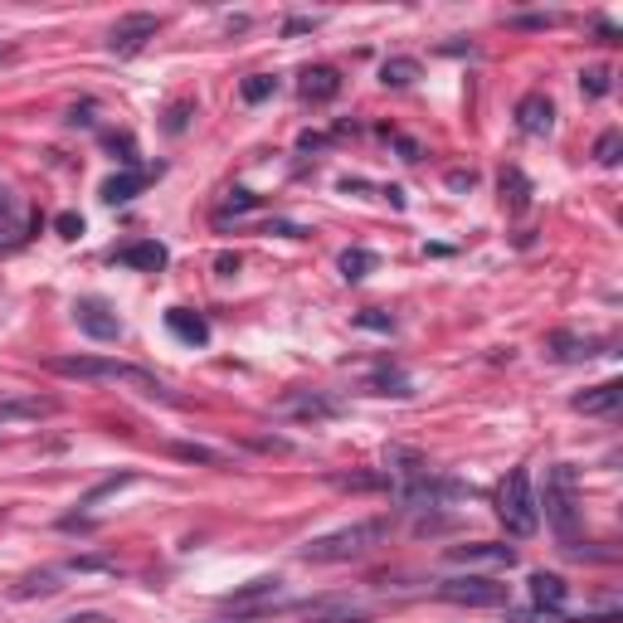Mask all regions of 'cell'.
I'll return each instance as SVG.
<instances>
[{
  "mask_svg": "<svg viewBox=\"0 0 623 623\" xmlns=\"http://www.w3.org/2000/svg\"><path fill=\"white\" fill-rule=\"evenodd\" d=\"M385 482L395 492V502L409 512H424V507H443L453 497H463V487L453 477H439L429 468V458H419L414 448H390V463H385Z\"/></svg>",
  "mask_w": 623,
  "mask_h": 623,
  "instance_id": "6da1fadb",
  "label": "cell"
},
{
  "mask_svg": "<svg viewBox=\"0 0 623 623\" xmlns=\"http://www.w3.org/2000/svg\"><path fill=\"white\" fill-rule=\"evenodd\" d=\"M54 375H69V380H103V385H127L147 400H171V390L142 366H127V361H108V356H54L49 361Z\"/></svg>",
  "mask_w": 623,
  "mask_h": 623,
  "instance_id": "7a4b0ae2",
  "label": "cell"
},
{
  "mask_svg": "<svg viewBox=\"0 0 623 623\" xmlns=\"http://www.w3.org/2000/svg\"><path fill=\"white\" fill-rule=\"evenodd\" d=\"M385 536H390V521H385V516L351 521V526H341V531L312 536V541L302 546V560H307V565H336V560H356V555H366V550L380 546Z\"/></svg>",
  "mask_w": 623,
  "mask_h": 623,
  "instance_id": "3957f363",
  "label": "cell"
},
{
  "mask_svg": "<svg viewBox=\"0 0 623 623\" xmlns=\"http://www.w3.org/2000/svg\"><path fill=\"white\" fill-rule=\"evenodd\" d=\"M536 507H546L550 531L575 550V541H580V482H575L570 463H555L546 473V497H536Z\"/></svg>",
  "mask_w": 623,
  "mask_h": 623,
  "instance_id": "277c9868",
  "label": "cell"
},
{
  "mask_svg": "<svg viewBox=\"0 0 623 623\" xmlns=\"http://www.w3.org/2000/svg\"><path fill=\"white\" fill-rule=\"evenodd\" d=\"M497 516H502V526L512 531L516 541L536 536L541 507H536V487H531V473H526V468H512V473H507L502 492H497Z\"/></svg>",
  "mask_w": 623,
  "mask_h": 623,
  "instance_id": "5b68a950",
  "label": "cell"
},
{
  "mask_svg": "<svg viewBox=\"0 0 623 623\" xmlns=\"http://www.w3.org/2000/svg\"><path fill=\"white\" fill-rule=\"evenodd\" d=\"M439 599L468 604V609H502L507 604V585L482 580V575H458V580H439Z\"/></svg>",
  "mask_w": 623,
  "mask_h": 623,
  "instance_id": "8992f818",
  "label": "cell"
},
{
  "mask_svg": "<svg viewBox=\"0 0 623 623\" xmlns=\"http://www.w3.org/2000/svg\"><path fill=\"white\" fill-rule=\"evenodd\" d=\"M156 35H161V20H156V15H147V10L122 15V20L112 25V35H108V54H117V59H132V54H142Z\"/></svg>",
  "mask_w": 623,
  "mask_h": 623,
  "instance_id": "52a82bcc",
  "label": "cell"
},
{
  "mask_svg": "<svg viewBox=\"0 0 623 623\" xmlns=\"http://www.w3.org/2000/svg\"><path fill=\"white\" fill-rule=\"evenodd\" d=\"M278 594H283V580H278V575H258V580H249V585L234 589V594L224 599V609H234L244 623H254L258 609H268V614H273Z\"/></svg>",
  "mask_w": 623,
  "mask_h": 623,
  "instance_id": "ba28073f",
  "label": "cell"
},
{
  "mask_svg": "<svg viewBox=\"0 0 623 623\" xmlns=\"http://www.w3.org/2000/svg\"><path fill=\"white\" fill-rule=\"evenodd\" d=\"M74 317L93 341H117V336H122V322H117V312H112L103 297H83V302L74 307Z\"/></svg>",
  "mask_w": 623,
  "mask_h": 623,
  "instance_id": "9c48e42d",
  "label": "cell"
},
{
  "mask_svg": "<svg viewBox=\"0 0 623 623\" xmlns=\"http://www.w3.org/2000/svg\"><path fill=\"white\" fill-rule=\"evenodd\" d=\"M453 565H516V546H497V541H473V546H448L443 550Z\"/></svg>",
  "mask_w": 623,
  "mask_h": 623,
  "instance_id": "30bf717a",
  "label": "cell"
},
{
  "mask_svg": "<svg viewBox=\"0 0 623 623\" xmlns=\"http://www.w3.org/2000/svg\"><path fill=\"white\" fill-rule=\"evenodd\" d=\"M516 127H521L526 137H546L550 127H555V108H550L546 93H526V98L516 103Z\"/></svg>",
  "mask_w": 623,
  "mask_h": 623,
  "instance_id": "8fae6325",
  "label": "cell"
},
{
  "mask_svg": "<svg viewBox=\"0 0 623 623\" xmlns=\"http://www.w3.org/2000/svg\"><path fill=\"white\" fill-rule=\"evenodd\" d=\"M288 419H307V424H317V419H331L341 404L327 400V395H317V390H293V395H283V404H278Z\"/></svg>",
  "mask_w": 623,
  "mask_h": 623,
  "instance_id": "7c38bea8",
  "label": "cell"
},
{
  "mask_svg": "<svg viewBox=\"0 0 623 623\" xmlns=\"http://www.w3.org/2000/svg\"><path fill=\"white\" fill-rule=\"evenodd\" d=\"M59 404L49 395H15V400H0V424H20V419H49Z\"/></svg>",
  "mask_w": 623,
  "mask_h": 623,
  "instance_id": "4fadbf2b",
  "label": "cell"
},
{
  "mask_svg": "<svg viewBox=\"0 0 623 623\" xmlns=\"http://www.w3.org/2000/svg\"><path fill=\"white\" fill-rule=\"evenodd\" d=\"M147 181H151L147 166H137V171H117V176H108V181H103V190H98V195H103L108 205H127L132 195H142V190H147Z\"/></svg>",
  "mask_w": 623,
  "mask_h": 623,
  "instance_id": "5bb4252c",
  "label": "cell"
},
{
  "mask_svg": "<svg viewBox=\"0 0 623 623\" xmlns=\"http://www.w3.org/2000/svg\"><path fill=\"white\" fill-rule=\"evenodd\" d=\"M166 327H171V336L185 341V346H205V341H210V322H205L200 312H185V307H171V312H166Z\"/></svg>",
  "mask_w": 623,
  "mask_h": 623,
  "instance_id": "9a60e30c",
  "label": "cell"
},
{
  "mask_svg": "<svg viewBox=\"0 0 623 623\" xmlns=\"http://www.w3.org/2000/svg\"><path fill=\"white\" fill-rule=\"evenodd\" d=\"M570 404H575L580 414H614V409L623 404V385L619 380H604V385H594V390H585V395H575Z\"/></svg>",
  "mask_w": 623,
  "mask_h": 623,
  "instance_id": "2e32d148",
  "label": "cell"
},
{
  "mask_svg": "<svg viewBox=\"0 0 623 623\" xmlns=\"http://www.w3.org/2000/svg\"><path fill=\"white\" fill-rule=\"evenodd\" d=\"M166 249L156 244V239H142V244H127V249H117V263H127V268H142V273H161L166 268Z\"/></svg>",
  "mask_w": 623,
  "mask_h": 623,
  "instance_id": "e0dca14e",
  "label": "cell"
},
{
  "mask_svg": "<svg viewBox=\"0 0 623 623\" xmlns=\"http://www.w3.org/2000/svg\"><path fill=\"white\" fill-rule=\"evenodd\" d=\"M599 346H604V341L570 336V331H555V336H550V356H555V361H589V356H599Z\"/></svg>",
  "mask_w": 623,
  "mask_h": 623,
  "instance_id": "ac0fdd59",
  "label": "cell"
},
{
  "mask_svg": "<svg viewBox=\"0 0 623 623\" xmlns=\"http://www.w3.org/2000/svg\"><path fill=\"white\" fill-rule=\"evenodd\" d=\"M531 599H536V609H565V599H570V585H565L560 575H546V570H536V575H531Z\"/></svg>",
  "mask_w": 623,
  "mask_h": 623,
  "instance_id": "d6986e66",
  "label": "cell"
},
{
  "mask_svg": "<svg viewBox=\"0 0 623 623\" xmlns=\"http://www.w3.org/2000/svg\"><path fill=\"white\" fill-rule=\"evenodd\" d=\"M341 93V74L336 69H307L302 74V98L307 103H331Z\"/></svg>",
  "mask_w": 623,
  "mask_h": 623,
  "instance_id": "ffe728a7",
  "label": "cell"
},
{
  "mask_svg": "<svg viewBox=\"0 0 623 623\" xmlns=\"http://www.w3.org/2000/svg\"><path fill=\"white\" fill-rule=\"evenodd\" d=\"M336 263H341V278H346V283H361L370 268H375V254H370V249H346Z\"/></svg>",
  "mask_w": 623,
  "mask_h": 623,
  "instance_id": "44dd1931",
  "label": "cell"
},
{
  "mask_svg": "<svg viewBox=\"0 0 623 623\" xmlns=\"http://www.w3.org/2000/svg\"><path fill=\"white\" fill-rule=\"evenodd\" d=\"M419 78V59H385V69H380V83H390V88H409Z\"/></svg>",
  "mask_w": 623,
  "mask_h": 623,
  "instance_id": "7402d4cb",
  "label": "cell"
},
{
  "mask_svg": "<svg viewBox=\"0 0 623 623\" xmlns=\"http://www.w3.org/2000/svg\"><path fill=\"white\" fill-rule=\"evenodd\" d=\"M249 210H258V195L254 190H229V200H224L220 210H215V220H229V215H234V220H239V215H249Z\"/></svg>",
  "mask_w": 623,
  "mask_h": 623,
  "instance_id": "603a6c76",
  "label": "cell"
},
{
  "mask_svg": "<svg viewBox=\"0 0 623 623\" xmlns=\"http://www.w3.org/2000/svg\"><path fill=\"white\" fill-rule=\"evenodd\" d=\"M526 195H531L526 176H521L516 166H507V171H502V200H512V210H526Z\"/></svg>",
  "mask_w": 623,
  "mask_h": 623,
  "instance_id": "cb8c5ba5",
  "label": "cell"
},
{
  "mask_svg": "<svg viewBox=\"0 0 623 623\" xmlns=\"http://www.w3.org/2000/svg\"><path fill=\"white\" fill-rule=\"evenodd\" d=\"M59 589V575L54 570H39V575H25L20 589H15V599H35V594H54Z\"/></svg>",
  "mask_w": 623,
  "mask_h": 623,
  "instance_id": "d4e9b609",
  "label": "cell"
},
{
  "mask_svg": "<svg viewBox=\"0 0 623 623\" xmlns=\"http://www.w3.org/2000/svg\"><path fill=\"white\" fill-rule=\"evenodd\" d=\"M239 93H244V103H263V98H273V93H278V78H273V74H254V78H244V88H239Z\"/></svg>",
  "mask_w": 623,
  "mask_h": 623,
  "instance_id": "484cf974",
  "label": "cell"
},
{
  "mask_svg": "<svg viewBox=\"0 0 623 623\" xmlns=\"http://www.w3.org/2000/svg\"><path fill=\"white\" fill-rule=\"evenodd\" d=\"M619 151H623V132H604V137L594 142V161H599V166H619Z\"/></svg>",
  "mask_w": 623,
  "mask_h": 623,
  "instance_id": "4316f807",
  "label": "cell"
},
{
  "mask_svg": "<svg viewBox=\"0 0 623 623\" xmlns=\"http://www.w3.org/2000/svg\"><path fill=\"white\" fill-rule=\"evenodd\" d=\"M370 385H375V390H380V395H409V380H404L400 370H380V375H375V380H370Z\"/></svg>",
  "mask_w": 623,
  "mask_h": 623,
  "instance_id": "83f0119b",
  "label": "cell"
},
{
  "mask_svg": "<svg viewBox=\"0 0 623 623\" xmlns=\"http://www.w3.org/2000/svg\"><path fill=\"white\" fill-rule=\"evenodd\" d=\"M176 458H185V463H210V468H224L220 453H210V448H200V443H176Z\"/></svg>",
  "mask_w": 623,
  "mask_h": 623,
  "instance_id": "f1b7e54d",
  "label": "cell"
},
{
  "mask_svg": "<svg viewBox=\"0 0 623 623\" xmlns=\"http://www.w3.org/2000/svg\"><path fill=\"white\" fill-rule=\"evenodd\" d=\"M580 88H585L589 98H604V93H609V69H585V74H580Z\"/></svg>",
  "mask_w": 623,
  "mask_h": 623,
  "instance_id": "f546056e",
  "label": "cell"
},
{
  "mask_svg": "<svg viewBox=\"0 0 623 623\" xmlns=\"http://www.w3.org/2000/svg\"><path fill=\"white\" fill-rule=\"evenodd\" d=\"M54 229H59L64 239H78V234H83V220H78V215H59V220H54Z\"/></svg>",
  "mask_w": 623,
  "mask_h": 623,
  "instance_id": "4dcf8cb0",
  "label": "cell"
},
{
  "mask_svg": "<svg viewBox=\"0 0 623 623\" xmlns=\"http://www.w3.org/2000/svg\"><path fill=\"white\" fill-rule=\"evenodd\" d=\"M307 30H317V20H307V15H297V20H288V25H283V35H288V39L307 35Z\"/></svg>",
  "mask_w": 623,
  "mask_h": 623,
  "instance_id": "1f68e13d",
  "label": "cell"
},
{
  "mask_svg": "<svg viewBox=\"0 0 623 623\" xmlns=\"http://www.w3.org/2000/svg\"><path fill=\"white\" fill-rule=\"evenodd\" d=\"M560 15H521L516 25H526V30H546V25H555Z\"/></svg>",
  "mask_w": 623,
  "mask_h": 623,
  "instance_id": "d6a6232c",
  "label": "cell"
},
{
  "mask_svg": "<svg viewBox=\"0 0 623 623\" xmlns=\"http://www.w3.org/2000/svg\"><path fill=\"white\" fill-rule=\"evenodd\" d=\"M215 268H220V278H234V273H239V254H220Z\"/></svg>",
  "mask_w": 623,
  "mask_h": 623,
  "instance_id": "836d02e7",
  "label": "cell"
},
{
  "mask_svg": "<svg viewBox=\"0 0 623 623\" xmlns=\"http://www.w3.org/2000/svg\"><path fill=\"white\" fill-rule=\"evenodd\" d=\"M448 185H453V190H473L477 176H473V171H453V176H448Z\"/></svg>",
  "mask_w": 623,
  "mask_h": 623,
  "instance_id": "e575fe53",
  "label": "cell"
},
{
  "mask_svg": "<svg viewBox=\"0 0 623 623\" xmlns=\"http://www.w3.org/2000/svg\"><path fill=\"white\" fill-rule=\"evenodd\" d=\"M361 327H380V331H390L395 322H390V317H375V312H361Z\"/></svg>",
  "mask_w": 623,
  "mask_h": 623,
  "instance_id": "d590c367",
  "label": "cell"
},
{
  "mask_svg": "<svg viewBox=\"0 0 623 623\" xmlns=\"http://www.w3.org/2000/svg\"><path fill=\"white\" fill-rule=\"evenodd\" d=\"M185 112H190L185 103H181V108H171V122H166V132H181V127H185Z\"/></svg>",
  "mask_w": 623,
  "mask_h": 623,
  "instance_id": "8d00e7d4",
  "label": "cell"
},
{
  "mask_svg": "<svg viewBox=\"0 0 623 623\" xmlns=\"http://www.w3.org/2000/svg\"><path fill=\"white\" fill-rule=\"evenodd\" d=\"M59 623H108L103 614H74V619H59Z\"/></svg>",
  "mask_w": 623,
  "mask_h": 623,
  "instance_id": "74e56055",
  "label": "cell"
},
{
  "mask_svg": "<svg viewBox=\"0 0 623 623\" xmlns=\"http://www.w3.org/2000/svg\"><path fill=\"white\" fill-rule=\"evenodd\" d=\"M10 54H15V49H10V44H0V64H5V59H10Z\"/></svg>",
  "mask_w": 623,
  "mask_h": 623,
  "instance_id": "f35d334b",
  "label": "cell"
},
{
  "mask_svg": "<svg viewBox=\"0 0 623 623\" xmlns=\"http://www.w3.org/2000/svg\"><path fill=\"white\" fill-rule=\"evenodd\" d=\"M0 215H5V190H0Z\"/></svg>",
  "mask_w": 623,
  "mask_h": 623,
  "instance_id": "ab89813d",
  "label": "cell"
}]
</instances>
